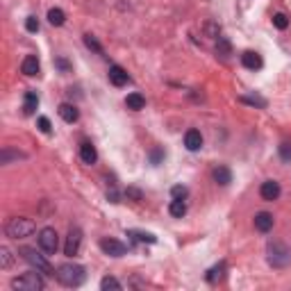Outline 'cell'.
I'll return each instance as SVG.
<instances>
[{"instance_id":"1","label":"cell","mask_w":291,"mask_h":291,"mask_svg":"<svg viewBox=\"0 0 291 291\" xmlns=\"http://www.w3.org/2000/svg\"><path fill=\"white\" fill-rule=\"evenodd\" d=\"M55 278L64 287H80L84 282V278H87V273H84V269L80 264H62L55 271Z\"/></svg>"},{"instance_id":"2","label":"cell","mask_w":291,"mask_h":291,"mask_svg":"<svg viewBox=\"0 0 291 291\" xmlns=\"http://www.w3.org/2000/svg\"><path fill=\"white\" fill-rule=\"evenodd\" d=\"M5 232L9 239H25V237H30L34 232V221H30L25 216H14L7 221Z\"/></svg>"},{"instance_id":"3","label":"cell","mask_w":291,"mask_h":291,"mask_svg":"<svg viewBox=\"0 0 291 291\" xmlns=\"http://www.w3.org/2000/svg\"><path fill=\"white\" fill-rule=\"evenodd\" d=\"M269 264L273 269H285L291 264V250L282 241H269Z\"/></svg>"},{"instance_id":"4","label":"cell","mask_w":291,"mask_h":291,"mask_svg":"<svg viewBox=\"0 0 291 291\" xmlns=\"http://www.w3.org/2000/svg\"><path fill=\"white\" fill-rule=\"evenodd\" d=\"M46 287L44 278H41L39 273H34V271H30V273H23L18 275V278H14L11 280V289H21V291H41Z\"/></svg>"},{"instance_id":"5","label":"cell","mask_w":291,"mask_h":291,"mask_svg":"<svg viewBox=\"0 0 291 291\" xmlns=\"http://www.w3.org/2000/svg\"><path fill=\"white\" fill-rule=\"evenodd\" d=\"M21 255H23V259H25L28 264H32L37 271H44V273H48V275H55L50 262H48L44 255H39L34 248H21Z\"/></svg>"},{"instance_id":"6","label":"cell","mask_w":291,"mask_h":291,"mask_svg":"<svg viewBox=\"0 0 291 291\" xmlns=\"http://www.w3.org/2000/svg\"><path fill=\"white\" fill-rule=\"evenodd\" d=\"M39 248L48 255H55L57 248H59V237H57L55 228H44L39 232Z\"/></svg>"},{"instance_id":"7","label":"cell","mask_w":291,"mask_h":291,"mask_svg":"<svg viewBox=\"0 0 291 291\" xmlns=\"http://www.w3.org/2000/svg\"><path fill=\"white\" fill-rule=\"evenodd\" d=\"M80 246H82V230L80 228H71L66 237V243H64V252L68 257H75L80 252Z\"/></svg>"},{"instance_id":"8","label":"cell","mask_w":291,"mask_h":291,"mask_svg":"<svg viewBox=\"0 0 291 291\" xmlns=\"http://www.w3.org/2000/svg\"><path fill=\"white\" fill-rule=\"evenodd\" d=\"M100 248L105 255H112V257H123L125 252H128V248H125V243H121L118 239H102L100 241Z\"/></svg>"},{"instance_id":"9","label":"cell","mask_w":291,"mask_h":291,"mask_svg":"<svg viewBox=\"0 0 291 291\" xmlns=\"http://www.w3.org/2000/svg\"><path fill=\"white\" fill-rule=\"evenodd\" d=\"M259 196L269 202L278 200V198H280V185H278L275 180H266V182L259 187Z\"/></svg>"},{"instance_id":"10","label":"cell","mask_w":291,"mask_h":291,"mask_svg":"<svg viewBox=\"0 0 291 291\" xmlns=\"http://www.w3.org/2000/svg\"><path fill=\"white\" fill-rule=\"evenodd\" d=\"M241 64L248 68V71H259V68L264 66V59L259 52L255 50H246L243 55H241Z\"/></svg>"},{"instance_id":"11","label":"cell","mask_w":291,"mask_h":291,"mask_svg":"<svg viewBox=\"0 0 291 291\" xmlns=\"http://www.w3.org/2000/svg\"><path fill=\"white\" fill-rule=\"evenodd\" d=\"M109 82H112L114 87H125V84L130 82V75L125 73V68L114 64V66H109Z\"/></svg>"},{"instance_id":"12","label":"cell","mask_w":291,"mask_h":291,"mask_svg":"<svg viewBox=\"0 0 291 291\" xmlns=\"http://www.w3.org/2000/svg\"><path fill=\"white\" fill-rule=\"evenodd\" d=\"M57 112H59V116H62V121H64V123H75V121L80 118L78 107H75V105H71V102H62Z\"/></svg>"},{"instance_id":"13","label":"cell","mask_w":291,"mask_h":291,"mask_svg":"<svg viewBox=\"0 0 291 291\" xmlns=\"http://www.w3.org/2000/svg\"><path fill=\"white\" fill-rule=\"evenodd\" d=\"M21 71L25 73V75H30V78L39 75L41 64H39V59H37V55H28V57H25V59H23V64H21Z\"/></svg>"},{"instance_id":"14","label":"cell","mask_w":291,"mask_h":291,"mask_svg":"<svg viewBox=\"0 0 291 291\" xmlns=\"http://www.w3.org/2000/svg\"><path fill=\"white\" fill-rule=\"evenodd\" d=\"M273 223H275L273 214H269V212H259L257 216H255V228H257L259 232H264V235L273 230Z\"/></svg>"},{"instance_id":"15","label":"cell","mask_w":291,"mask_h":291,"mask_svg":"<svg viewBox=\"0 0 291 291\" xmlns=\"http://www.w3.org/2000/svg\"><path fill=\"white\" fill-rule=\"evenodd\" d=\"M80 157H82L84 164H96V159H98L96 146L91 144V141H82V144H80Z\"/></svg>"},{"instance_id":"16","label":"cell","mask_w":291,"mask_h":291,"mask_svg":"<svg viewBox=\"0 0 291 291\" xmlns=\"http://www.w3.org/2000/svg\"><path fill=\"white\" fill-rule=\"evenodd\" d=\"M185 146L189 148L191 152L200 150V148H202V135L198 132V130H189V132L185 135Z\"/></svg>"},{"instance_id":"17","label":"cell","mask_w":291,"mask_h":291,"mask_svg":"<svg viewBox=\"0 0 291 291\" xmlns=\"http://www.w3.org/2000/svg\"><path fill=\"white\" fill-rule=\"evenodd\" d=\"M128 237L137 243H155L157 237L150 235V232H141V230H128Z\"/></svg>"},{"instance_id":"18","label":"cell","mask_w":291,"mask_h":291,"mask_svg":"<svg viewBox=\"0 0 291 291\" xmlns=\"http://www.w3.org/2000/svg\"><path fill=\"white\" fill-rule=\"evenodd\" d=\"M214 180H216L221 187H228L232 182V173H230L228 166H216L214 168Z\"/></svg>"},{"instance_id":"19","label":"cell","mask_w":291,"mask_h":291,"mask_svg":"<svg viewBox=\"0 0 291 291\" xmlns=\"http://www.w3.org/2000/svg\"><path fill=\"white\" fill-rule=\"evenodd\" d=\"M37 105H39V96L34 94V91H28L25 94V102H23V114H34V109H37Z\"/></svg>"},{"instance_id":"20","label":"cell","mask_w":291,"mask_h":291,"mask_svg":"<svg viewBox=\"0 0 291 291\" xmlns=\"http://www.w3.org/2000/svg\"><path fill=\"white\" fill-rule=\"evenodd\" d=\"M125 105H128L130 109L139 112V109H144V107H146V98L141 94H130L128 98H125Z\"/></svg>"},{"instance_id":"21","label":"cell","mask_w":291,"mask_h":291,"mask_svg":"<svg viewBox=\"0 0 291 291\" xmlns=\"http://www.w3.org/2000/svg\"><path fill=\"white\" fill-rule=\"evenodd\" d=\"M168 212H171V216L173 218H182L187 214V205H185V200H171V205H168Z\"/></svg>"},{"instance_id":"22","label":"cell","mask_w":291,"mask_h":291,"mask_svg":"<svg viewBox=\"0 0 291 291\" xmlns=\"http://www.w3.org/2000/svg\"><path fill=\"white\" fill-rule=\"evenodd\" d=\"M48 21H50V25H57V28H59V25L66 23V14H64L59 7H52V9L48 11Z\"/></svg>"},{"instance_id":"23","label":"cell","mask_w":291,"mask_h":291,"mask_svg":"<svg viewBox=\"0 0 291 291\" xmlns=\"http://www.w3.org/2000/svg\"><path fill=\"white\" fill-rule=\"evenodd\" d=\"M216 52L221 57H230L232 55V44H230L225 37H218V41H216Z\"/></svg>"},{"instance_id":"24","label":"cell","mask_w":291,"mask_h":291,"mask_svg":"<svg viewBox=\"0 0 291 291\" xmlns=\"http://www.w3.org/2000/svg\"><path fill=\"white\" fill-rule=\"evenodd\" d=\"M11 262H14V257H11V250L7 246H2L0 248V269H9L11 266Z\"/></svg>"},{"instance_id":"25","label":"cell","mask_w":291,"mask_h":291,"mask_svg":"<svg viewBox=\"0 0 291 291\" xmlns=\"http://www.w3.org/2000/svg\"><path fill=\"white\" fill-rule=\"evenodd\" d=\"M223 275H225V264H218V266H214V269L207 271V280H209V282L223 280Z\"/></svg>"},{"instance_id":"26","label":"cell","mask_w":291,"mask_h":291,"mask_svg":"<svg viewBox=\"0 0 291 291\" xmlns=\"http://www.w3.org/2000/svg\"><path fill=\"white\" fill-rule=\"evenodd\" d=\"M100 289L102 291H107V289H123V285H121L116 278H109V275H107V278H102V280H100Z\"/></svg>"},{"instance_id":"27","label":"cell","mask_w":291,"mask_h":291,"mask_svg":"<svg viewBox=\"0 0 291 291\" xmlns=\"http://www.w3.org/2000/svg\"><path fill=\"white\" fill-rule=\"evenodd\" d=\"M171 196H173L175 200H185V198L189 196V189H187V187H182V185H175L173 189H171Z\"/></svg>"},{"instance_id":"28","label":"cell","mask_w":291,"mask_h":291,"mask_svg":"<svg viewBox=\"0 0 291 291\" xmlns=\"http://www.w3.org/2000/svg\"><path fill=\"white\" fill-rule=\"evenodd\" d=\"M273 25L278 30H287V28H289V18H287L285 14H275V16H273Z\"/></svg>"},{"instance_id":"29","label":"cell","mask_w":291,"mask_h":291,"mask_svg":"<svg viewBox=\"0 0 291 291\" xmlns=\"http://www.w3.org/2000/svg\"><path fill=\"white\" fill-rule=\"evenodd\" d=\"M84 44H87V48H91V50H96V52H102V48H100V44L91 37V34H84Z\"/></svg>"},{"instance_id":"30","label":"cell","mask_w":291,"mask_h":291,"mask_svg":"<svg viewBox=\"0 0 291 291\" xmlns=\"http://www.w3.org/2000/svg\"><path fill=\"white\" fill-rule=\"evenodd\" d=\"M25 28H28V32H39V18L28 16L25 18Z\"/></svg>"},{"instance_id":"31","label":"cell","mask_w":291,"mask_h":291,"mask_svg":"<svg viewBox=\"0 0 291 291\" xmlns=\"http://www.w3.org/2000/svg\"><path fill=\"white\" fill-rule=\"evenodd\" d=\"M39 130H41V132H46V135H48V132L52 130V125H50V121H48V116H39Z\"/></svg>"},{"instance_id":"32","label":"cell","mask_w":291,"mask_h":291,"mask_svg":"<svg viewBox=\"0 0 291 291\" xmlns=\"http://www.w3.org/2000/svg\"><path fill=\"white\" fill-rule=\"evenodd\" d=\"M280 155H282V159H287V162H289V159H291V144H282L280 146Z\"/></svg>"},{"instance_id":"33","label":"cell","mask_w":291,"mask_h":291,"mask_svg":"<svg viewBox=\"0 0 291 291\" xmlns=\"http://www.w3.org/2000/svg\"><path fill=\"white\" fill-rule=\"evenodd\" d=\"M243 102H250V105H259V107H264L266 105V100H262V98H241Z\"/></svg>"},{"instance_id":"34","label":"cell","mask_w":291,"mask_h":291,"mask_svg":"<svg viewBox=\"0 0 291 291\" xmlns=\"http://www.w3.org/2000/svg\"><path fill=\"white\" fill-rule=\"evenodd\" d=\"M128 196L137 198V200H141V191L139 189H128Z\"/></svg>"},{"instance_id":"35","label":"cell","mask_w":291,"mask_h":291,"mask_svg":"<svg viewBox=\"0 0 291 291\" xmlns=\"http://www.w3.org/2000/svg\"><path fill=\"white\" fill-rule=\"evenodd\" d=\"M152 164H157V162H159V159H162V150H152Z\"/></svg>"},{"instance_id":"36","label":"cell","mask_w":291,"mask_h":291,"mask_svg":"<svg viewBox=\"0 0 291 291\" xmlns=\"http://www.w3.org/2000/svg\"><path fill=\"white\" fill-rule=\"evenodd\" d=\"M57 66L62 68V71H68V62H66V59H57Z\"/></svg>"}]
</instances>
